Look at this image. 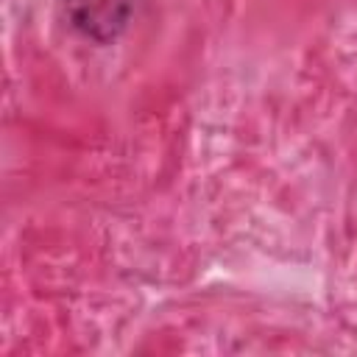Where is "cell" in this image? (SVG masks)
I'll return each instance as SVG.
<instances>
[{"label":"cell","instance_id":"cell-1","mask_svg":"<svg viewBox=\"0 0 357 357\" xmlns=\"http://www.w3.org/2000/svg\"><path fill=\"white\" fill-rule=\"evenodd\" d=\"M137 3L139 0H64L73 28L98 45H106L126 31Z\"/></svg>","mask_w":357,"mask_h":357}]
</instances>
